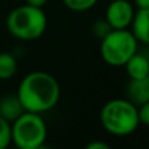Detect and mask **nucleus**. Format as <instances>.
<instances>
[{
	"label": "nucleus",
	"instance_id": "14",
	"mask_svg": "<svg viewBox=\"0 0 149 149\" xmlns=\"http://www.w3.org/2000/svg\"><path fill=\"white\" fill-rule=\"evenodd\" d=\"M64 5L74 12H85L89 10L98 3V0H63Z\"/></svg>",
	"mask_w": 149,
	"mask_h": 149
},
{
	"label": "nucleus",
	"instance_id": "10",
	"mask_svg": "<svg viewBox=\"0 0 149 149\" xmlns=\"http://www.w3.org/2000/svg\"><path fill=\"white\" fill-rule=\"evenodd\" d=\"M130 79H147L149 72V59L145 55L136 52L124 64Z\"/></svg>",
	"mask_w": 149,
	"mask_h": 149
},
{
	"label": "nucleus",
	"instance_id": "1",
	"mask_svg": "<svg viewBox=\"0 0 149 149\" xmlns=\"http://www.w3.org/2000/svg\"><path fill=\"white\" fill-rule=\"evenodd\" d=\"M17 95L25 111L42 114L55 107L60 98V86L52 74L36 71L21 80Z\"/></svg>",
	"mask_w": 149,
	"mask_h": 149
},
{
	"label": "nucleus",
	"instance_id": "9",
	"mask_svg": "<svg viewBox=\"0 0 149 149\" xmlns=\"http://www.w3.org/2000/svg\"><path fill=\"white\" fill-rule=\"evenodd\" d=\"M131 31L140 43L149 45V8L137 9L131 24Z\"/></svg>",
	"mask_w": 149,
	"mask_h": 149
},
{
	"label": "nucleus",
	"instance_id": "7",
	"mask_svg": "<svg viewBox=\"0 0 149 149\" xmlns=\"http://www.w3.org/2000/svg\"><path fill=\"white\" fill-rule=\"evenodd\" d=\"M126 97L134 105H140L149 101V80L148 79H130L126 88Z\"/></svg>",
	"mask_w": 149,
	"mask_h": 149
},
{
	"label": "nucleus",
	"instance_id": "2",
	"mask_svg": "<svg viewBox=\"0 0 149 149\" xmlns=\"http://www.w3.org/2000/svg\"><path fill=\"white\" fill-rule=\"evenodd\" d=\"M100 120L106 132L114 136H128L140 126L139 110L127 98H114L102 106Z\"/></svg>",
	"mask_w": 149,
	"mask_h": 149
},
{
	"label": "nucleus",
	"instance_id": "3",
	"mask_svg": "<svg viewBox=\"0 0 149 149\" xmlns=\"http://www.w3.org/2000/svg\"><path fill=\"white\" fill-rule=\"evenodd\" d=\"M47 28V17L42 8L24 4L8 15L7 29L15 38L33 41L43 36Z\"/></svg>",
	"mask_w": 149,
	"mask_h": 149
},
{
	"label": "nucleus",
	"instance_id": "11",
	"mask_svg": "<svg viewBox=\"0 0 149 149\" xmlns=\"http://www.w3.org/2000/svg\"><path fill=\"white\" fill-rule=\"evenodd\" d=\"M17 72V60L9 52H0V80H9Z\"/></svg>",
	"mask_w": 149,
	"mask_h": 149
},
{
	"label": "nucleus",
	"instance_id": "15",
	"mask_svg": "<svg viewBox=\"0 0 149 149\" xmlns=\"http://www.w3.org/2000/svg\"><path fill=\"white\" fill-rule=\"evenodd\" d=\"M139 110V119H140V124L149 127V101L143 105H140L137 107Z\"/></svg>",
	"mask_w": 149,
	"mask_h": 149
},
{
	"label": "nucleus",
	"instance_id": "5",
	"mask_svg": "<svg viewBox=\"0 0 149 149\" xmlns=\"http://www.w3.org/2000/svg\"><path fill=\"white\" fill-rule=\"evenodd\" d=\"M47 137V127L41 114L25 111L12 123V143L20 149L42 148Z\"/></svg>",
	"mask_w": 149,
	"mask_h": 149
},
{
	"label": "nucleus",
	"instance_id": "16",
	"mask_svg": "<svg viewBox=\"0 0 149 149\" xmlns=\"http://www.w3.org/2000/svg\"><path fill=\"white\" fill-rule=\"evenodd\" d=\"M86 149H110V145H109L107 143L97 141V140H94V141L86 144Z\"/></svg>",
	"mask_w": 149,
	"mask_h": 149
},
{
	"label": "nucleus",
	"instance_id": "18",
	"mask_svg": "<svg viewBox=\"0 0 149 149\" xmlns=\"http://www.w3.org/2000/svg\"><path fill=\"white\" fill-rule=\"evenodd\" d=\"M135 5L137 9H148L149 0H135Z\"/></svg>",
	"mask_w": 149,
	"mask_h": 149
},
{
	"label": "nucleus",
	"instance_id": "19",
	"mask_svg": "<svg viewBox=\"0 0 149 149\" xmlns=\"http://www.w3.org/2000/svg\"><path fill=\"white\" fill-rule=\"evenodd\" d=\"M147 79H148V80H149V72H148V77H147Z\"/></svg>",
	"mask_w": 149,
	"mask_h": 149
},
{
	"label": "nucleus",
	"instance_id": "13",
	"mask_svg": "<svg viewBox=\"0 0 149 149\" xmlns=\"http://www.w3.org/2000/svg\"><path fill=\"white\" fill-rule=\"evenodd\" d=\"M113 30V28L110 26V24L107 22L106 18H101V20H95L92 25V33L93 37L97 39H103L110 31Z\"/></svg>",
	"mask_w": 149,
	"mask_h": 149
},
{
	"label": "nucleus",
	"instance_id": "17",
	"mask_svg": "<svg viewBox=\"0 0 149 149\" xmlns=\"http://www.w3.org/2000/svg\"><path fill=\"white\" fill-rule=\"evenodd\" d=\"M47 1L49 0H25L26 4L33 5V7H38V8H43Z\"/></svg>",
	"mask_w": 149,
	"mask_h": 149
},
{
	"label": "nucleus",
	"instance_id": "12",
	"mask_svg": "<svg viewBox=\"0 0 149 149\" xmlns=\"http://www.w3.org/2000/svg\"><path fill=\"white\" fill-rule=\"evenodd\" d=\"M12 143V124L0 116V149H5Z\"/></svg>",
	"mask_w": 149,
	"mask_h": 149
},
{
	"label": "nucleus",
	"instance_id": "8",
	"mask_svg": "<svg viewBox=\"0 0 149 149\" xmlns=\"http://www.w3.org/2000/svg\"><path fill=\"white\" fill-rule=\"evenodd\" d=\"M25 113L22 103L16 94H5L0 98V116L4 118L10 124L16 120L20 115Z\"/></svg>",
	"mask_w": 149,
	"mask_h": 149
},
{
	"label": "nucleus",
	"instance_id": "4",
	"mask_svg": "<svg viewBox=\"0 0 149 149\" xmlns=\"http://www.w3.org/2000/svg\"><path fill=\"white\" fill-rule=\"evenodd\" d=\"M139 41L128 29H113L101 39L100 52L103 62L113 67H124L130 58L137 52Z\"/></svg>",
	"mask_w": 149,
	"mask_h": 149
},
{
	"label": "nucleus",
	"instance_id": "6",
	"mask_svg": "<svg viewBox=\"0 0 149 149\" xmlns=\"http://www.w3.org/2000/svg\"><path fill=\"white\" fill-rule=\"evenodd\" d=\"M135 12L130 0H111L106 8L105 18L113 29H128L131 28Z\"/></svg>",
	"mask_w": 149,
	"mask_h": 149
}]
</instances>
